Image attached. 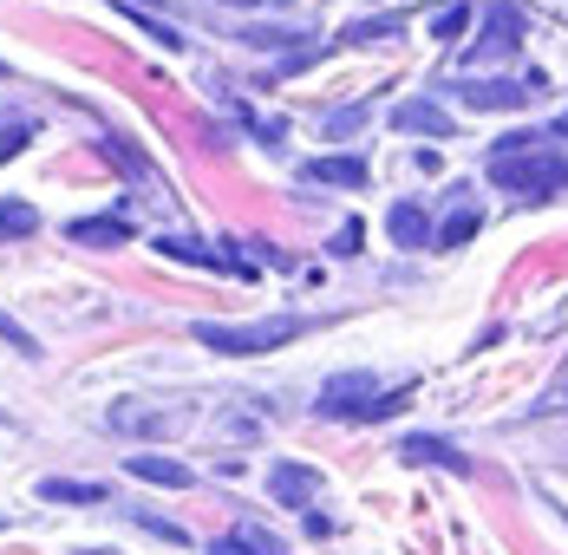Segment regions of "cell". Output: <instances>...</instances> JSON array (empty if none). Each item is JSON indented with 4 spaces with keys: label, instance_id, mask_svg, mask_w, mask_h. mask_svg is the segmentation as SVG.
I'll return each mask as SVG.
<instances>
[{
    "label": "cell",
    "instance_id": "cell-24",
    "mask_svg": "<svg viewBox=\"0 0 568 555\" xmlns=\"http://www.w3.org/2000/svg\"><path fill=\"white\" fill-rule=\"evenodd\" d=\"M210 555H262V543H248V536L235 529V536H223V543H210Z\"/></svg>",
    "mask_w": 568,
    "mask_h": 555
},
{
    "label": "cell",
    "instance_id": "cell-3",
    "mask_svg": "<svg viewBox=\"0 0 568 555\" xmlns=\"http://www.w3.org/2000/svg\"><path fill=\"white\" fill-rule=\"evenodd\" d=\"M523 47V7L516 0H497L490 13H484V33H477V47L464 53V65H490V59H510Z\"/></svg>",
    "mask_w": 568,
    "mask_h": 555
},
{
    "label": "cell",
    "instance_id": "cell-4",
    "mask_svg": "<svg viewBox=\"0 0 568 555\" xmlns=\"http://www.w3.org/2000/svg\"><path fill=\"white\" fill-rule=\"evenodd\" d=\"M373 398H379L373 373H341V380H327V386H321V412H327V418H359Z\"/></svg>",
    "mask_w": 568,
    "mask_h": 555
},
{
    "label": "cell",
    "instance_id": "cell-21",
    "mask_svg": "<svg viewBox=\"0 0 568 555\" xmlns=\"http://www.w3.org/2000/svg\"><path fill=\"white\" fill-rule=\"evenodd\" d=\"M105 158H112V164H124L131 176H151V164H144V158H138V151H131L124 138H105Z\"/></svg>",
    "mask_w": 568,
    "mask_h": 555
},
{
    "label": "cell",
    "instance_id": "cell-8",
    "mask_svg": "<svg viewBox=\"0 0 568 555\" xmlns=\"http://www.w3.org/2000/svg\"><path fill=\"white\" fill-rule=\"evenodd\" d=\"M131 477H144V484H164V491H190L196 484V471L190 464H176V457H131Z\"/></svg>",
    "mask_w": 568,
    "mask_h": 555
},
{
    "label": "cell",
    "instance_id": "cell-11",
    "mask_svg": "<svg viewBox=\"0 0 568 555\" xmlns=\"http://www.w3.org/2000/svg\"><path fill=\"white\" fill-rule=\"evenodd\" d=\"M386 229H393V242H398V249H425V242H438L418 203H393V216H386Z\"/></svg>",
    "mask_w": 568,
    "mask_h": 555
},
{
    "label": "cell",
    "instance_id": "cell-5",
    "mask_svg": "<svg viewBox=\"0 0 568 555\" xmlns=\"http://www.w3.org/2000/svg\"><path fill=\"white\" fill-rule=\"evenodd\" d=\"M268 491H275L282 509H301V516H307V503L321 497V477H314L307 464H275V471H268Z\"/></svg>",
    "mask_w": 568,
    "mask_h": 555
},
{
    "label": "cell",
    "instance_id": "cell-1",
    "mask_svg": "<svg viewBox=\"0 0 568 555\" xmlns=\"http://www.w3.org/2000/svg\"><path fill=\"white\" fill-rule=\"evenodd\" d=\"M490 183H497V190H516L523 203H549L556 190H568V151H549L536 131L497 138V151H490Z\"/></svg>",
    "mask_w": 568,
    "mask_h": 555
},
{
    "label": "cell",
    "instance_id": "cell-20",
    "mask_svg": "<svg viewBox=\"0 0 568 555\" xmlns=\"http://www.w3.org/2000/svg\"><path fill=\"white\" fill-rule=\"evenodd\" d=\"M27 144H33V124H7V131H0V164H13Z\"/></svg>",
    "mask_w": 568,
    "mask_h": 555
},
{
    "label": "cell",
    "instance_id": "cell-23",
    "mask_svg": "<svg viewBox=\"0 0 568 555\" xmlns=\"http://www.w3.org/2000/svg\"><path fill=\"white\" fill-rule=\"evenodd\" d=\"M359 124H366V105H346V111H334V118H327V131H334V138L359 131Z\"/></svg>",
    "mask_w": 568,
    "mask_h": 555
},
{
    "label": "cell",
    "instance_id": "cell-14",
    "mask_svg": "<svg viewBox=\"0 0 568 555\" xmlns=\"http://www.w3.org/2000/svg\"><path fill=\"white\" fill-rule=\"evenodd\" d=\"M405 27H412L405 13H379V20H353V27H346V40H353V47H366V40H393V33H405Z\"/></svg>",
    "mask_w": 568,
    "mask_h": 555
},
{
    "label": "cell",
    "instance_id": "cell-27",
    "mask_svg": "<svg viewBox=\"0 0 568 555\" xmlns=\"http://www.w3.org/2000/svg\"><path fill=\"white\" fill-rule=\"evenodd\" d=\"M235 7H268V0H235Z\"/></svg>",
    "mask_w": 568,
    "mask_h": 555
},
{
    "label": "cell",
    "instance_id": "cell-9",
    "mask_svg": "<svg viewBox=\"0 0 568 555\" xmlns=\"http://www.w3.org/2000/svg\"><path fill=\"white\" fill-rule=\"evenodd\" d=\"M398 457H405V464H445V471H470V457H464V451H452L445 438H425V432L398 444Z\"/></svg>",
    "mask_w": 568,
    "mask_h": 555
},
{
    "label": "cell",
    "instance_id": "cell-16",
    "mask_svg": "<svg viewBox=\"0 0 568 555\" xmlns=\"http://www.w3.org/2000/svg\"><path fill=\"white\" fill-rule=\"evenodd\" d=\"M40 497L47 503H105V484H65V477H47Z\"/></svg>",
    "mask_w": 568,
    "mask_h": 555
},
{
    "label": "cell",
    "instance_id": "cell-17",
    "mask_svg": "<svg viewBox=\"0 0 568 555\" xmlns=\"http://www.w3.org/2000/svg\"><path fill=\"white\" fill-rule=\"evenodd\" d=\"M158 249H164L171 262H203V269H223V255H216V249H203V242H183V235H164Z\"/></svg>",
    "mask_w": 568,
    "mask_h": 555
},
{
    "label": "cell",
    "instance_id": "cell-22",
    "mask_svg": "<svg viewBox=\"0 0 568 555\" xmlns=\"http://www.w3.org/2000/svg\"><path fill=\"white\" fill-rule=\"evenodd\" d=\"M0 340H7V346H20V353H40V340L20 327V321H7V314H0Z\"/></svg>",
    "mask_w": 568,
    "mask_h": 555
},
{
    "label": "cell",
    "instance_id": "cell-7",
    "mask_svg": "<svg viewBox=\"0 0 568 555\" xmlns=\"http://www.w3.org/2000/svg\"><path fill=\"white\" fill-rule=\"evenodd\" d=\"M307 183H334V190H366V158H307Z\"/></svg>",
    "mask_w": 568,
    "mask_h": 555
},
{
    "label": "cell",
    "instance_id": "cell-26",
    "mask_svg": "<svg viewBox=\"0 0 568 555\" xmlns=\"http://www.w3.org/2000/svg\"><path fill=\"white\" fill-rule=\"evenodd\" d=\"M556 138H568V111H562V118H556Z\"/></svg>",
    "mask_w": 568,
    "mask_h": 555
},
{
    "label": "cell",
    "instance_id": "cell-10",
    "mask_svg": "<svg viewBox=\"0 0 568 555\" xmlns=\"http://www.w3.org/2000/svg\"><path fill=\"white\" fill-rule=\"evenodd\" d=\"M72 242H79V249H124V242H131V222L85 216V222H72Z\"/></svg>",
    "mask_w": 568,
    "mask_h": 555
},
{
    "label": "cell",
    "instance_id": "cell-19",
    "mask_svg": "<svg viewBox=\"0 0 568 555\" xmlns=\"http://www.w3.org/2000/svg\"><path fill=\"white\" fill-rule=\"evenodd\" d=\"M124 20H131V27H144V33H151V40H158V47H183V40H176V27H164V20H151V13H144V7H124Z\"/></svg>",
    "mask_w": 568,
    "mask_h": 555
},
{
    "label": "cell",
    "instance_id": "cell-6",
    "mask_svg": "<svg viewBox=\"0 0 568 555\" xmlns=\"http://www.w3.org/2000/svg\"><path fill=\"white\" fill-rule=\"evenodd\" d=\"M393 124L405 138H452V111L432 105V99H405V105L393 111Z\"/></svg>",
    "mask_w": 568,
    "mask_h": 555
},
{
    "label": "cell",
    "instance_id": "cell-15",
    "mask_svg": "<svg viewBox=\"0 0 568 555\" xmlns=\"http://www.w3.org/2000/svg\"><path fill=\"white\" fill-rule=\"evenodd\" d=\"M477 210H470V203H457L452 216H445V229H438V249H464V242H470V235H477Z\"/></svg>",
    "mask_w": 568,
    "mask_h": 555
},
{
    "label": "cell",
    "instance_id": "cell-25",
    "mask_svg": "<svg viewBox=\"0 0 568 555\" xmlns=\"http://www.w3.org/2000/svg\"><path fill=\"white\" fill-rule=\"evenodd\" d=\"M359 242H366V229H359V222H346L341 235H334V255H359Z\"/></svg>",
    "mask_w": 568,
    "mask_h": 555
},
{
    "label": "cell",
    "instance_id": "cell-13",
    "mask_svg": "<svg viewBox=\"0 0 568 555\" xmlns=\"http://www.w3.org/2000/svg\"><path fill=\"white\" fill-rule=\"evenodd\" d=\"M40 229V210L27 203V196H7L0 203V242H20V235H33Z\"/></svg>",
    "mask_w": 568,
    "mask_h": 555
},
{
    "label": "cell",
    "instance_id": "cell-18",
    "mask_svg": "<svg viewBox=\"0 0 568 555\" xmlns=\"http://www.w3.org/2000/svg\"><path fill=\"white\" fill-rule=\"evenodd\" d=\"M464 27H470V7H464V0H452V7H438V13H432V40H445V47H452Z\"/></svg>",
    "mask_w": 568,
    "mask_h": 555
},
{
    "label": "cell",
    "instance_id": "cell-12",
    "mask_svg": "<svg viewBox=\"0 0 568 555\" xmlns=\"http://www.w3.org/2000/svg\"><path fill=\"white\" fill-rule=\"evenodd\" d=\"M529 99V92H516L510 79H477V85H464V105H477V111H516Z\"/></svg>",
    "mask_w": 568,
    "mask_h": 555
},
{
    "label": "cell",
    "instance_id": "cell-2",
    "mask_svg": "<svg viewBox=\"0 0 568 555\" xmlns=\"http://www.w3.org/2000/svg\"><path fill=\"white\" fill-rule=\"evenodd\" d=\"M307 333V321H294V314H282V321H255V327H223V321H196V340L210 346V353H275V346H287V340H301Z\"/></svg>",
    "mask_w": 568,
    "mask_h": 555
}]
</instances>
